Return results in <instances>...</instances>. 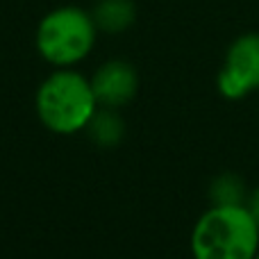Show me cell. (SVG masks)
I'll return each instance as SVG.
<instances>
[{"instance_id": "ba28073f", "label": "cell", "mask_w": 259, "mask_h": 259, "mask_svg": "<svg viewBox=\"0 0 259 259\" xmlns=\"http://www.w3.org/2000/svg\"><path fill=\"white\" fill-rule=\"evenodd\" d=\"M248 193H250V189H248L246 180L232 170L219 173L209 184L211 205H246Z\"/></svg>"}, {"instance_id": "5b68a950", "label": "cell", "mask_w": 259, "mask_h": 259, "mask_svg": "<svg viewBox=\"0 0 259 259\" xmlns=\"http://www.w3.org/2000/svg\"><path fill=\"white\" fill-rule=\"evenodd\" d=\"M91 89L98 107L121 109L134 100L139 91V73L125 59H109L91 77Z\"/></svg>"}, {"instance_id": "8992f818", "label": "cell", "mask_w": 259, "mask_h": 259, "mask_svg": "<svg viewBox=\"0 0 259 259\" xmlns=\"http://www.w3.org/2000/svg\"><path fill=\"white\" fill-rule=\"evenodd\" d=\"M98 32L107 34H121L137 18V7L132 0H98L91 12Z\"/></svg>"}, {"instance_id": "9c48e42d", "label": "cell", "mask_w": 259, "mask_h": 259, "mask_svg": "<svg viewBox=\"0 0 259 259\" xmlns=\"http://www.w3.org/2000/svg\"><path fill=\"white\" fill-rule=\"evenodd\" d=\"M246 207H248V211H250L252 219H255L257 225H259V187L250 189V193H248V200H246Z\"/></svg>"}, {"instance_id": "6da1fadb", "label": "cell", "mask_w": 259, "mask_h": 259, "mask_svg": "<svg viewBox=\"0 0 259 259\" xmlns=\"http://www.w3.org/2000/svg\"><path fill=\"white\" fill-rule=\"evenodd\" d=\"M193 259H252L259 250V225L246 205H209L191 228Z\"/></svg>"}, {"instance_id": "3957f363", "label": "cell", "mask_w": 259, "mask_h": 259, "mask_svg": "<svg viewBox=\"0 0 259 259\" xmlns=\"http://www.w3.org/2000/svg\"><path fill=\"white\" fill-rule=\"evenodd\" d=\"M98 27L91 12L75 5H64L48 12L36 25L34 46L55 68H73L89 57L96 46Z\"/></svg>"}, {"instance_id": "277c9868", "label": "cell", "mask_w": 259, "mask_h": 259, "mask_svg": "<svg viewBox=\"0 0 259 259\" xmlns=\"http://www.w3.org/2000/svg\"><path fill=\"white\" fill-rule=\"evenodd\" d=\"M219 94L228 100H239L259 91V34H241L230 44L223 66L216 77Z\"/></svg>"}, {"instance_id": "30bf717a", "label": "cell", "mask_w": 259, "mask_h": 259, "mask_svg": "<svg viewBox=\"0 0 259 259\" xmlns=\"http://www.w3.org/2000/svg\"><path fill=\"white\" fill-rule=\"evenodd\" d=\"M252 259H259V250H257V255H255V257H252Z\"/></svg>"}, {"instance_id": "52a82bcc", "label": "cell", "mask_w": 259, "mask_h": 259, "mask_svg": "<svg viewBox=\"0 0 259 259\" xmlns=\"http://www.w3.org/2000/svg\"><path fill=\"white\" fill-rule=\"evenodd\" d=\"M87 132L94 139L98 146L112 148L116 143L123 141L125 137V123H123L118 109H109V107H98L94 114V118L87 125Z\"/></svg>"}, {"instance_id": "7a4b0ae2", "label": "cell", "mask_w": 259, "mask_h": 259, "mask_svg": "<svg viewBox=\"0 0 259 259\" xmlns=\"http://www.w3.org/2000/svg\"><path fill=\"white\" fill-rule=\"evenodd\" d=\"M34 109L50 132L75 134L87 130L98 109V100L89 77L75 68H55L36 89Z\"/></svg>"}]
</instances>
